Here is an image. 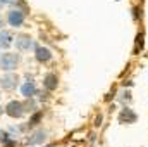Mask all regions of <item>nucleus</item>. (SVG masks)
I'll return each instance as SVG.
<instances>
[{"label": "nucleus", "instance_id": "1", "mask_svg": "<svg viewBox=\"0 0 148 147\" xmlns=\"http://www.w3.org/2000/svg\"><path fill=\"white\" fill-rule=\"evenodd\" d=\"M19 64V55L17 54H3L0 57V68L5 71H12L16 69Z\"/></svg>", "mask_w": 148, "mask_h": 147}, {"label": "nucleus", "instance_id": "2", "mask_svg": "<svg viewBox=\"0 0 148 147\" xmlns=\"http://www.w3.org/2000/svg\"><path fill=\"white\" fill-rule=\"evenodd\" d=\"M7 21H9V24H10V26L17 28V26H21V24L24 23V12H23V10H19V9H14V10H10V12H9Z\"/></svg>", "mask_w": 148, "mask_h": 147}, {"label": "nucleus", "instance_id": "3", "mask_svg": "<svg viewBox=\"0 0 148 147\" xmlns=\"http://www.w3.org/2000/svg\"><path fill=\"white\" fill-rule=\"evenodd\" d=\"M16 47H17V50H19V52H29L31 49H36L35 42H33L31 38H28V37L17 38V40H16Z\"/></svg>", "mask_w": 148, "mask_h": 147}, {"label": "nucleus", "instance_id": "4", "mask_svg": "<svg viewBox=\"0 0 148 147\" xmlns=\"http://www.w3.org/2000/svg\"><path fill=\"white\" fill-rule=\"evenodd\" d=\"M5 109H7V114H9L10 118H21V116H23V112H24L23 104H21V102H17V101L9 102V106H7Z\"/></svg>", "mask_w": 148, "mask_h": 147}, {"label": "nucleus", "instance_id": "5", "mask_svg": "<svg viewBox=\"0 0 148 147\" xmlns=\"http://www.w3.org/2000/svg\"><path fill=\"white\" fill-rule=\"evenodd\" d=\"M119 121L121 123H134L136 121V114L129 109V107H126V109H122V112L119 114Z\"/></svg>", "mask_w": 148, "mask_h": 147}, {"label": "nucleus", "instance_id": "6", "mask_svg": "<svg viewBox=\"0 0 148 147\" xmlns=\"http://www.w3.org/2000/svg\"><path fill=\"white\" fill-rule=\"evenodd\" d=\"M35 52H36V59L40 62H47V61L52 59V52L48 49H45V47H36Z\"/></svg>", "mask_w": 148, "mask_h": 147}, {"label": "nucleus", "instance_id": "7", "mask_svg": "<svg viewBox=\"0 0 148 147\" xmlns=\"http://www.w3.org/2000/svg\"><path fill=\"white\" fill-rule=\"evenodd\" d=\"M57 74H53V73H50V74H47L45 76V80H43V85H45V88L47 90H55L57 88Z\"/></svg>", "mask_w": 148, "mask_h": 147}, {"label": "nucleus", "instance_id": "8", "mask_svg": "<svg viewBox=\"0 0 148 147\" xmlns=\"http://www.w3.org/2000/svg\"><path fill=\"white\" fill-rule=\"evenodd\" d=\"M21 92H23L24 97H33V95L36 94V87H35L33 81H26V83L21 87Z\"/></svg>", "mask_w": 148, "mask_h": 147}, {"label": "nucleus", "instance_id": "9", "mask_svg": "<svg viewBox=\"0 0 148 147\" xmlns=\"http://www.w3.org/2000/svg\"><path fill=\"white\" fill-rule=\"evenodd\" d=\"M45 135H47V133H45L43 130H38V132H35V133H33V135L28 139V144H29V146H36V144H41V142L45 140Z\"/></svg>", "mask_w": 148, "mask_h": 147}, {"label": "nucleus", "instance_id": "10", "mask_svg": "<svg viewBox=\"0 0 148 147\" xmlns=\"http://www.w3.org/2000/svg\"><path fill=\"white\" fill-rule=\"evenodd\" d=\"M0 83H2L3 88H14V87L17 85V78H16L14 74H7V76H3V78L0 80Z\"/></svg>", "mask_w": 148, "mask_h": 147}, {"label": "nucleus", "instance_id": "11", "mask_svg": "<svg viewBox=\"0 0 148 147\" xmlns=\"http://www.w3.org/2000/svg\"><path fill=\"white\" fill-rule=\"evenodd\" d=\"M12 35L9 33V31H0V49L2 47H9L10 43H12Z\"/></svg>", "mask_w": 148, "mask_h": 147}, {"label": "nucleus", "instance_id": "12", "mask_svg": "<svg viewBox=\"0 0 148 147\" xmlns=\"http://www.w3.org/2000/svg\"><path fill=\"white\" fill-rule=\"evenodd\" d=\"M143 38H145V35L143 33H140L138 37H136V45H134V54H138L141 49H143Z\"/></svg>", "mask_w": 148, "mask_h": 147}, {"label": "nucleus", "instance_id": "13", "mask_svg": "<svg viewBox=\"0 0 148 147\" xmlns=\"http://www.w3.org/2000/svg\"><path fill=\"white\" fill-rule=\"evenodd\" d=\"M40 118H41V114H40V112H38V114H35V116L31 118V125H36V123H38V119H40Z\"/></svg>", "mask_w": 148, "mask_h": 147}, {"label": "nucleus", "instance_id": "14", "mask_svg": "<svg viewBox=\"0 0 148 147\" xmlns=\"http://www.w3.org/2000/svg\"><path fill=\"white\" fill-rule=\"evenodd\" d=\"M10 0H0V5H5V3H9Z\"/></svg>", "mask_w": 148, "mask_h": 147}, {"label": "nucleus", "instance_id": "15", "mask_svg": "<svg viewBox=\"0 0 148 147\" xmlns=\"http://www.w3.org/2000/svg\"><path fill=\"white\" fill-rule=\"evenodd\" d=\"M2 26H3V21H2V17H0V28H2Z\"/></svg>", "mask_w": 148, "mask_h": 147}]
</instances>
